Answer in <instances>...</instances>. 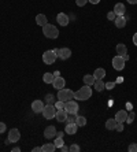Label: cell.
<instances>
[{
    "mask_svg": "<svg viewBox=\"0 0 137 152\" xmlns=\"http://www.w3.org/2000/svg\"><path fill=\"white\" fill-rule=\"evenodd\" d=\"M74 99V92L71 91V89H66V88H62L58 91V100H60V102H69V100Z\"/></svg>",
    "mask_w": 137,
    "mask_h": 152,
    "instance_id": "3957f363",
    "label": "cell"
},
{
    "mask_svg": "<svg viewBox=\"0 0 137 152\" xmlns=\"http://www.w3.org/2000/svg\"><path fill=\"white\" fill-rule=\"evenodd\" d=\"M67 115H69V114H67L64 110H59V111H56V115H55V118H56L58 122H66Z\"/></svg>",
    "mask_w": 137,
    "mask_h": 152,
    "instance_id": "d6986e66",
    "label": "cell"
},
{
    "mask_svg": "<svg viewBox=\"0 0 137 152\" xmlns=\"http://www.w3.org/2000/svg\"><path fill=\"white\" fill-rule=\"evenodd\" d=\"M114 23H115V26L118 29H122L126 26V18L125 17H116L115 21H114Z\"/></svg>",
    "mask_w": 137,
    "mask_h": 152,
    "instance_id": "ffe728a7",
    "label": "cell"
},
{
    "mask_svg": "<svg viewBox=\"0 0 137 152\" xmlns=\"http://www.w3.org/2000/svg\"><path fill=\"white\" fill-rule=\"evenodd\" d=\"M75 124H77V126L82 127L86 125V118L85 117H81V115H77V118H75Z\"/></svg>",
    "mask_w": 137,
    "mask_h": 152,
    "instance_id": "4316f807",
    "label": "cell"
},
{
    "mask_svg": "<svg viewBox=\"0 0 137 152\" xmlns=\"http://www.w3.org/2000/svg\"><path fill=\"white\" fill-rule=\"evenodd\" d=\"M115 119H116V122H118V124H123V122H126V119H127V113H126L125 110L118 111V113L115 114Z\"/></svg>",
    "mask_w": 137,
    "mask_h": 152,
    "instance_id": "2e32d148",
    "label": "cell"
},
{
    "mask_svg": "<svg viewBox=\"0 0 137 152\" xmlns=\"http://www.w3.org/2000/svg\"><path fill=\"white\" fill-rule=\"evenodd\" d=\"M19 151H21V148H18V147H15V148L12 149V152H19Z\"/></svg>",
    "mask_w": 137,
    "mask_h": 152,
    "instance_id": "bcb514c9",
    "label": "cell"
},
{
    "mask_svg": "<svg viewBox=\"0 0 137 152\" xmlns=\"http://www.w3.org/2000/svg\"><path fill=\"white\" fill-rule=\"evenodd\" d=\"M92 97V88L89 85H84L82 88H80L77 92H74V99L77 100H81V102H84V100H88Z\"/></svg>",
    "mask_w": 137,
    "mask_h": 152,
    "instance_id": "6da1fadb",
    "label": "cell"
},
{
    "mask_svg": "<svg viewBox=\"0 0 137 152\" xmlns=\"http://www.w3.org/2000/svg\"><path fill=\"white\" fill-rule=\"evenodd\" d=\"M134 118H136V114H134V113L127 114V119H126V122H127V124H132V122L134 121Z\"/></svg>",
    "mask_w": 137,
    "mask_h": 152,
    "instance_id": "d6a6232c",
    "label": "cell"
},
{
    "mask_svg": "<svg viewBox=\"0 0 137 152\" xmlns=\"http://www.w3.org/2000/svg\"><path fill=\"white\" fill-rule=\"evenodd\" d=\"M42 108H44V103H42L41 100H34V102L32 103V110H33V113L40 114V113H42Z\"/></svg>",
    "mask_w": 137,
    "mask_h": 152,
    "instance_id": "5bb4252c",
    "label": "cell"
},
{
    "mask_svg": "<svg viewBox=\"0 0 137 152\" xmlns=\"http://www.w3.org/2000/svg\"><path fill=\"white\" fill-rule=\"evenodd\" d=\"M56 52L53 50L51 51H45V52L42 53V62L45 64H53L55 63V60H56Z\"/></svg>",
    "mask_w": 137,
    "mask_h": 152,
    "instance_id": "5b68a950",
    "label": "cell"
},
{
    "mask_svg": "<svg viewBox=\"0 0 137 152\" xmlns=\"http://www.w3.org/2000/svg\"><path fill=\"white\" fill-rule=\"evenodd\" d=\"M86 3H88V0H75V4H77L78 7H84Z\"/></svg>",
    "mask_w": 137,
    "mask_h": 152,
    "instance_id": "e575fe53",
    "label": "cell"
},
{
    "mask_svg": "<svg viewBox=\"0 0 137 152\" xmlns=\"http://www.w3.org/2000/svg\"><path fill=\"white\" fill-rule=\"evenodd\" d=\"M114 12L116 14V17H123L126 12V7L123 6V3H116L114 7Z\"/></svg>",
    "mask_w": 137,
    "mask_h": 152,
    "instance_id": "9a60e30c",
    "label": "cell"
},
{
    "mask_svg": "<svg viewBox=\"0 0 137 152\" xmlns=\"http://www.w3.org/2000/svg\"><path fill=\"white\" fill-rule=\"evenodd\" d=\"M53 144H55V147H56V148H60V147L64 144V142H63V137H56Z\"/></svg>",
    "mask_w": 137,
    "mask_h": 152,
    "instance_id": "f546056e",
    "label": "cell"
},
{
    "mask_svg": "<svg viewBox=\"0 0 137 152\" xmlns=\"http://www.w3.org/2000/svg\"><path fill=\"white\" fill-rule=\"evenodd\" d=\"M53 75H55V77H59L60 73H59V71H55V73H53Z\"/></svg>",
    "mask_w": 137,
    "mask_h": 152,
    "instance_id": "7dc6e473",
    "label": "cell"
},
{
    "mask_svg": "<svg viewBox=\"0 0 137 152\" xmlns=\"http://www.w3.org/2000/svg\"><path fill=\"white\" fill-rule=\"evenodd\" d=\"M55 149H56V147L53 142H47L41 147V152H53Z\"/></svg>",
    "mask_w": 137,
    "mask_h": 152,
    "instance_id": "603a6c76",
    "label": "cell"
},
{
    "mask_svg": "<svg viewBox=\"0 0 137 152\" xmlns=\"http://www.w3.org/2000/svg\"><path fill=\"white\" fill-rule=\"evenodd\" d=\"M6 129H7V127H6V124H4V122H0V134H1V133H4V132H6Z\"/></svg>",
    "mask_w": 137,
    "mask_h": 152,
    "instance_id": "d590c367",
    "label": "cell"
},
{
    "mask_svg": "<svg viewBox=\"0 0 137 152\" xmlns=\"http://www.w3.org/2000/svg\"><path fill=\"white\" fill-rule=\"evenodd\" d=\"M53 80H55V75L52 73H44V75H42V81L45 84H52Z\"/></svg>",
    "mask_w": 137,
    "mask_h": 152,
    "instance_id": "cb8c5ba5",
    "label": "cell"
},
{
    "mask_svg": "<svg viewBox=\"0 0 137 152\" xmlns=\"http://www.w3.org/2000/svg\"><path fill=\"white\" fill-rule=\"evenodd\" d=\"M116 53H118V55H121V56H122V55H125V53H127L126 45H125V44H118V45H116Z\"/></svg>",
    "mask_w": 137,
    "mask_h": 152,
    "instance_id": "484cf974",
    "label": "cell"
},
{
    "mask_svg": "<svg viewBox=\"0 0 137 152\" xmlns=\"http://www.w3.org/2000/svg\"><path fill=\"white\" fill-rule=\"evenodd\" d=\"M88 1H89L91 4H97L99 1H100V0H88Z\"/></svg>",
    "mask_w": 137,
    "mask_h": 152,
    "instance_id": "b9f144b4",
    "label": "cell"
},
{
    "mask_svg": "<svg viewBox=\"0 0 137 152\" xmlns=\"http://www.w3.org/2000/svg\"><path fill=\"white\" fill-rule=\"evenodd\" d=\"M64 132H56V137H63Z\"/></svg>",
    "mask_w": 137,
    "mask_h": 152,
    "instance_id": "ab89813d",
    "label": "cell"
},
{
    "mask_svg": "<svg viewBox=\"0 0 137 152\" xmlns=\"http://www.w3.org/2000/svg\"><path fill=\"white\" fill-rule=\"evenodd\" d=\"M64 84H66L64 78L59 75V77H55V80H53V82H52V86L56 89V91H59V89L64 88Z\"/></svg>",
    "mask_w": 137,
    "mask_h": 152,
    "instance_id": "7c38bea8",
    "label": "cell"
},
{
    "mask_svg": "<svg viewBox=\"0 0 137 152\" xmlns=\"http://www.w3.org/2000/svg\"><path fill=\"white\" fill-rule=\"evenodd\" d=\"M59 149H60V151H63V152H67V151H69V147H66V145L63 144V145H62V147H60Z\"/></svg>",
    "mask_w": 137,
    "mask_h": 152,
    "instance_id": "f35d334b",
    "label": "cell"
},
{
    "mask_svg": "<svg viewBox=\"0 0 137 152\" xmlns=\"http://www.w3.org/2000/svg\"><path fill=\"white\" fill-rule=\"evenodd\" d=\"M113 67L115 69L116 71L123 70V67H125V60H123V58L121 56V55H116V56L113 58Z\"/></svg>",
    "mask_w": 137,
    "mask_h": 152,
    "instance_id": "52a82bcc",
    "label": "cell"
},
{
    "mask_svg": "<svg viewBox=\"0 0 137 152\" xmlns=\"http://www.w3.org/2000/svg\"><path fill=\"white\" fill-rule=\"evenodd\" d=\"M127 151H129V152H137V144H136V142L130 144L129 148H127Z\"/></svg>",
    "mask_w": 137,
    "mask_h": 152,
    "instance_id": "836d02e7",
    "label": "cell"
},
{
    "mask_svg": "<svg viewBox=\"0 0 137 152\" xmlns=\"http://www.w3.org/2000/svg\"><path fill=\"white\" fill-rule=\"evenodd\" d=\"M36 23L39 26H44L45 23H48V19H47V15L44 14H39L36 17Z\"/></svg>",
    "mask_w": 137,
    "mask_h": 152,
    "instance_id": "44dd1931",
    "label": "cell"
},
{
    "mask_svg": "<svg viewBox=\"0 0 137 152\" xmlns=\"http://www.w3.org/2000/svg\"><path fill=\"white\" fill-rule=\"evenodd\" d=\"M64 111L67 114H77L78 113V104L75 100H69L64 103Z\"/></svg>",
    "mask_w": 137,
    "mask_h": 152,
    "instance_id": "8992f818",
    "label": "cell"
},
{
    "mask_svg": "<svg viewBox=\"0 0 137 152\" xmlns=\"http://www.w3.org/2000/svg\"><path fill=\"white\" fill-rule=\"evenodd\" d=\"M122 58H123V60L126 62V60H129V56H127V53H125V55H122Z\"/></svg>",
    "mask_w": 137,
    "mask_h": 152,
    "instance_id": "ee69618b",
    "label": "cell"
},
{
    "mask_svg": "<svg viewBox=\"0 0 137 152\" xmlns=\"http://www.w3.org/2000/svg\"><path fill=\"white\" fill-rule=\"evenodd\" d=\"M116 126H118V122H116L115 118H110V119L105 121V129L107 130H115Z\"/></svg>",
    "mask_w": 137,
    "mask_h": 152,
    "instance_id": "e0dca14e",
    "label": "cell"
},
{
    "mask_svg": "<svg viewBox=\"0 0 137 152\" xmlns=\"http://www.w3.org/2000/svg\"><path fill=\"white\" fill-rule=\"evenodd\" d=\"M77 129H78L77 124H75V122H70V124H67L66 127H64V133H66V134H75V133H77Z\"/></svg>",
    "mask_w": 137,
    "mask_h": 152,
    "instance_id": "4fadbf2b",
    "label": "cell"
},
{
    "mask_svg": "<svg viewBox=\"0 0 137 152\" xmlns=\"http://www.w3.org/2000/svg\"><path fill=\"white\" fill-rule=\"evenodd\" d=\"M19 138H21V133H19L18 129H11L8 132V140H10V142H17V141H19Z\"/></svg>",
    "mask_w": 137,
    "mask_h": 152,
    "instance_id": "30bf717a",
    "label": "cell"
},
{
    "mask_svg": "<svg viewBox=\"0 0 137 152\" xmlns=\"http://www.w3.org/2000/svg\"><path fill=\"white\" fill-rule=\"evenodd\" d=\"M42 33L45 36L47 39H51V40H55L59 37V30L55 25H51V23H45L42 26Z\"/></svg>",
    "mask_w": 137,
    "mask_h": 152,
    "instance_id": "7a4b0ae2",
    "label": "cell"
},
{
    "mask_svg": "<svg viewBox=\"0 0 137 152\" xmlns=\"http://www.w3.org/2000/svg\"><path fill=\"white\" fill-rule=\"evenodd\" d=\"M133 42L137 45V33H134V36H133Z\"/></svg>",
    "mask_w": 137,
    "mask_h": 152,
    "instance_id": "7bdbcfd3",
    "label": "cell"
},
{
    "mask_svg": "<svg viewBox=\"0 0 137 152\" xmlns=\"http://www.w3.org/2000/svg\"><path fill=\"white\" fill-rule=\"evenodd\" d=\"M45 102H47V104H53L56 100H55V96H53L52 93H47L45 95Z\"/></svg>",
    "mask_w": 137,
    "mask_h": 152,
    "instance_id": "83f0119b",
    "label": "cell"
},
{
    "mask_svg": "<svg viewBox=\"0 0 137 152\" xmlns=\"http://www.w3.org/2000/svg\"><path fill=\"white\" fill-rule=\"evenodd\" d=\"M115 130L116 132H123V124H118V126H116Z\"/></svg>",
    "mask_w": 137,
    "mask_h": 152,
    "instance_id": "74e56055",
    "label": "cell"
},
{
    "mask_svg": "<svg viewBox=\"0 0 137 152\" xmlns=\"http://www.w3.org/2000/svg\"><path fill=\"white\" fill-rule=\"evenodd\" d=\"M41 114L45 119H52V118H55V115H56V108H55L53 104H47V106H44Z\"/></svg>",
    "mask_w": 137,
    "mask_h": 152,
    "instance_id": "277c9868",
    "label": "cell"
},
{
    "mask_svg": "<svg viewBox=\"0 0 137 152\" xmlns=\"http://www.w3.org/2000/svg\"><path fill=\"white\" fill-rule=\"evenodd\" d=\"M93 75H95L96 80H103V78L105 77V70L104 69H96Z\"/></svg>",
    "mask_w": 137,
    "mask_h": 152,
    "instance_id": "d4e9b609",
    "label": "cell"
},
{
    "mask_svg": "<svg viewBox=\"0 0 137 152\" xmlns=\"http://www.w3.org/2000/svg\"><path fill=\"white\" fill-rule=\"evenodd\" d=\"M69 151L70 152H80V145H77V144L70 145V147H69Z\"/></svg>",
    "mask_w": 137,
    "mask_h": 152,
    "instance_id": "1f68e13d",
    "label": "cell"
},
{
    "mask_svg": "<svg viewBox=\"0 0 137 152\" xmlns=\"http://www.w3.org/2000/svg\"><path fill=\"white\" fill-rule=\"evenodd\" d=\"M82 81H84V84L85 85H89V86H93V84H95V81H96V78H95V75L93 74H85L84 75V78H82Z\"/></svg>",
    "mask_w": 137,
    "mask_h": 152,
    "instance_id": "ac0fdd59",
    "label": "cell"
},
{
    "mask_svg": "<svg viewBox=\"0 0 137 152\" xmlns=\"http://www.w3.org/2000/svg\"><path fill=\"white\" fill-rule=\"evenodd\" d=\"M127 3H130V4H137V0H127Z\"/></svg>",
    "mask_w": 137,
    "mask_h": 152,
    "instance_id": "f6af8a7d",
    "label": "cell"
},
{
    "mask_svg": "<svg viewBox=\"0 0 137 152\" xmlns=\"http://www.w3.org/2000/svg\"><path fill=\"white\" fill-rule=\"evenodd\" d=\"M115 18H116V14L115 12H114V11H110L108 14H107V19H108V21H115Z\"/></svg>",
    "mask_w": 137,
    "mask_h": 152,
    "instance_id": "4dcf8cb0",
    "label": "cell"
},
{
    "mask_svg": "<svg viewBox=\"0 0 137 152\" xmlns=\"http://www.w3.org/2000/svg\"><path fill=\"white\" fill-rule=\"evenodd\" d=\"M33 152H41V147H36V148H33Z\"/></svg>",
    "mask_w": 137,
    "mask_h": 152,
    "instance_id": "60d3db41",
    "label": "cell"
},
{
    "mask_svg": "<svg viewBox=\"0 0 137 152\" xmlns=\"http://www.w3.org/2000/svg\"><path fill=\"white\" fill-rule=\"evenodd\" d=\"M56 56L60 60H67L71 56V50L70 48H60V50L56 51Z\"/></svg>",
    "mask_w": 137,
    "mask_h": 152,
    "instance_id": "ba28073f",
    "label": "cell"
},
{
    "mask_svg": "<svg viewBox=\"0 0 137 152\" xmlns=\"http://www.w3.org/2000/svg\"><path fill=\"white\" fill-rule=\"evenodd\" d=\"M56 21L60 26H67L69 22H70V19H69V15H66L64 12H59V14L56 15Z\"/></svg>",
    "mask_w": 137,
    "mask_h": 152,
    "instance_id": "8fae6325",
    "label": "cell"
},
{
    "mask_svg": "<svg viewBox=\"0 0 137 152\" xmlns=\"http://www.w3.org/2000/svg\"><path fill=\"white\" fill-rule=\"evenodd\" d=\"M93 88H95L97 92H103L105 89V84L103 82V80H96L95 84H93Z\"/></svg>",
    "mask_w": 137,
    "mask_h": 152,
    "instance_id": "7402d4cb",
    "label": "cell"
},
{
    "mask_svg": "<svg viewBox=\"0 0 137 152\" xmlns=\"http://www.w3.org/2000/svg\"><path fill=\"white\" fill-rule=\"evenodd\" d=\"M44 137H45L47 140H51V138L56 137V127L52 126V125L47 126L45 130H44Z\"/></svg>",
    "mask_w": 137,
    "mask_h": 152,
    "instance_id": "9c48e42d",
    "label": "cell"
},
{
    "mask_svg": "<svg viewBox=\"0 0 137 152\" xmlns=\"http://www.w3.org/2000/svg\"><path fill=\"white\" fill-rule=\"evenodd\" d=\"M115 86V82H107L105 84V89H113Z\"/></svg>",
    "mask_w": 137,
    "mask_h": 152,
    "instance_id": "8d00e7d4",
    "label": "cell"
},
{
    "mask_svg": "<svg viewBox=\"0 0 137 152\" xmlns=\"http://www.w3.org/2000/svg\"><path fill=\"white\" fill-rule=\"evenodd\" d=\"M53 106H55V108H56L58 111H59V110H64V103L60 102V100H56V102L53 103Z\"/></svg>",
    "mask_w": 137,
    "mask_h": 152,
    "instance_id": "f1b7e54d",
    "label": "cell"
}]
</instances>
